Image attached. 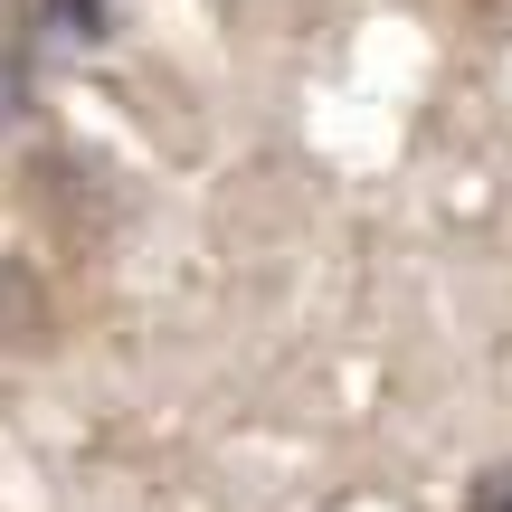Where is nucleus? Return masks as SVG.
Wrapping results in <instances>:
<instances>
[{
    "label": "nucleus",
    "instance_id": "obj_2",
    "mask_svg": "<svg viewBox=\"0 0 512 512\" xmlns=\"http://www.w3.org/2000/svg\"><path fill=\"white\" fill-rule=\"evenodd\" d=\"M19 114H29V76H19V57L0 48V133H10Z\"/></svg>",
    "mask_w": 512,
    "mask_h": 512
},
{
    "label": "nucleus",
    "instance_id": "obj_1",
    "mask_svg": "<svg viewBox=\"0 0 512 512\" xmlns=\"http://www.w3.org/2000/svg\"><path fill=\"white\" fill-rule=\"evenodd\" d=\"M465 512H512V465H484V475L465 484Z\"/></svg>",
    "mask_w": 512,
    "mask_h": 512
}]
</instances>
